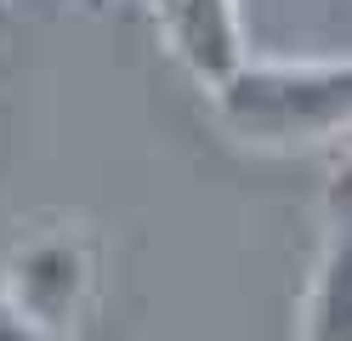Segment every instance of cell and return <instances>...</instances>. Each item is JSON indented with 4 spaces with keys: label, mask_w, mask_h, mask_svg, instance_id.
<instances>
[{
    "label": "cell",
    "mask_w": 352,
    "mask_h": 341,
    "mask_svg": "<svg viewBox=\"0 0 352 341\" xmlns=\"http://www.w3.org/2000/svg\"><path fill=\"white\" fill-rule=\"evenodd\" d=\"M0 341H46V335H40L34 324H23V318H17L6 302H0Z\"/></svg>",
    "instance_id": "obj_5"
},
{
    "label": "cell",
    "mask_w": 352,
    "mask_h": 341,
    "mask_svg": "<svg viewBox=\"0 0 352 341\" xmlns=\"http://www.w3.org/2000/svg\"><path fill=\"white\" fill-rule=\"evenodd\" d=\"M0 12H6V0H0Z\"/></svg>",
    "instance_id": "obj_6"
},
{
    "label": "cell",
    "mask_w": 352,
    "mask_h": 341,
    "mask_svg": "<svg viewBox=\"0 0 352 341\" xmlns=\"http://www.w3.org/2000/svg\"><path fill=\"white\" fill-rule=\"evenodd\" d=\"M222 131L261 154L336 148L346 143L352 68L346 57H245L210 85Z\"/></svg>",
    "instance_id": "obj_1"
},
{
    "label": "cell",
    "mask_w": 352,
    "mask_h": 341,
    "mask_svg": "<svg viewBox=\"0 0 352 341\" xmlns=\"http://www.w3.org/2000/svg\"><path fill=\"white\" fill-rule=\"evenodd\" d=\"M102 290V239L80 216H52L17 234L0 262V302L46 341H74L97 313Z\"/></svg>",
    "instance_id": "obj_2"
},
{
    "label": "cell",
    "mask_w": 352,
    "mask_h": 341,
    "mask_svg": "<svg viewBox=\"0 0 352 341\" xmlns=\"http://www.w3.org/2000/svg\"><path fill=\"white\" fill-rule=\"evenodd\" d=\"M153 12H160L170 57L182 63L205 91L216 80H228L233 68L250 57L239 0H153Z\"/></svg>",
    "instance_id": "obj_3"
},
{
    "label": "cell",
    "mask_w": 352,
    "mask_h": 341,
    "mask_svg": "<svg viewBox=\"0 0 352 341\" xmlns=\"http://www.w3.org/2000/svg\"><path fill=\"white\" fill-rule=\"evenodd\" d=\"M301 341H352V234L346 222H324L313 285L301 302Z\"/></svg>",
    "instance_id": "obj_4"
}]
</instances>
